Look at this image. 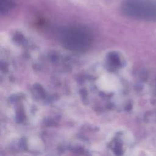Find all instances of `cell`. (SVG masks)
<instances>
[{"mask_svg":"<svg viewBox=\"0 0 156 156\" xmlns=\"http://www.w3.org/2000/svg\"><path fill=\"white\" fill-rule=\"evenodd\" d=\"M1 2H5V5L1 7V12L3 13V12H7L10 9V7L11 6V5H10V3H11L10 0H1Z\"/></svg>","mask_w":156,"mask_h":156,"instance_id":"7a4b0ae2","label":"cell"},{"mask_svg":"<svg viewBox=\"0 0 156 156\" xmlns=\"http://www.w3.org/2000/svg\"><path fill=\"white\" fill-rule=\"evenodd\" d=\"M60 41L67 49L82 52L89 48L92 39L87 30L81 27H70L62 32Z\"/></svg>","mask_w":156,"mask_h":156,"instance_id":"6da1fadb","label":"cell"}]
</instances>
